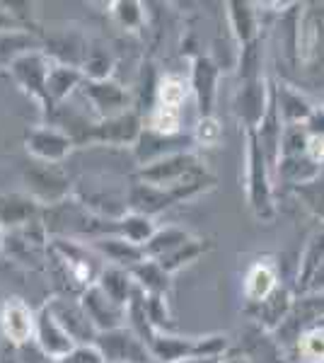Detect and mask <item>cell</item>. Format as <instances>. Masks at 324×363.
Returning <instances> with one entry per match:
<instances>
[{
    "mask_svg": "<svg viewBox=\"0 0 324 363\" xmlns=\"http://www.w3.org/2000/svg\"><path fill=\"white\" fill-rule=\"evenodd\" d=\"M140 339L150 349L155 363H179L184 359H194V356H223L228 351L225 335L179 337L174 332L148 330Z\"/></svg>",
    "mask_w": 324,
    "mask_h": 363,
    "instance_id": "1",
    "label": "cell"
},
{
    "mask_svg": "<svg viewBox=\"0 0 324 363\" xmlns=\"http://www.w3.org/2000/svg\"><path fill=\"white\" fill-rule=\"evenodd\" d=\"M245 189L250 208L259 220H271L276 216L274 196L269 182V160L264 155L257 128H247V153H245Z\"/></svg>",
    "mask_w": 324,
    "mask_h": 363,
    "instance_id": "2",
    "label": "cell"
},
{
    "mask_svg": "<svg viewBox=\"0 0 324 363\" xmlns=\"http://www.w3.org/2000/svg\"><path fill=\"white\" fill-rule=\"evenodd\" d=\"M49 245L51 235L44 220L37 218L32 223L5 233L3 252L15 264L29 269V272H44L49 269Z\"/></svg>",
    "mask_w": 324,
    "mask_h": 363,
    "instance_id": "3",
    "label": "cell"
},
{
    "mask_svg": "<svg viewBox=\"0 0 324 363\" xmlns=\"http://www.w3.org/2000/svg\"><path fill=\"white\" fill-rule=\"evenodd\" d=\"M22 179H25L27 194L44 208L56 206L73 196V179L58 165H44L34 160L32 165L22 169Z\"/></svg>",
    "mask_w": 324,
    "mask_h": 363,
    "instance_id": "4",
    "label": "cell"
},
{
    "mask_svg": "<svg viewBox=\"0 0 324 363\" xmlns=\"http://www.w3.org/2000/svg\"><path fill=\"white\" fill-rule=\"evenodd\" d=\"M51 68H54V58L46 54L44 49H32L27 54H22L20 58H15L5 70L15 80V85L44 109L46 80H49Z\"/></svg>",
    "mask_w": 324,
    "mask_h": 363,
    "instance_id": "5",
    "label": "cell"
},
{
    "mask_svg": "<svg viewBox=\"0 0 324 363\" xmlns=\"http://www.w3.org/2000/svg\"><path fill=\"white\" fill-rule=\"evenodd\" d=\"M78 92L87 102V107H90V112L97 121L111 119V116L126 114L133 109L131 92L116 80H85Z\"/></svg>",
    "mask_w": 324,
    "mask_h": 363,
    "instance_id": "6",
    "label": "cell"
},
{
    "mask_svg": "<svg viewBox=\"0 0 324 363\" xmlns=\"http://www.w3.org/2000/svg\"><path fill=\"white\" fill-rule=\"evenodd\" d=\"M95 349L104 363H155L145 342L128 325L119 327V330L99 332Z\"/></svg>",
    "mask_w": 324,
    "mask_h": 363,
    "instance_id": "7",
    "label": "cell"
},
{
    "mask_svg": "<svg viewBox=\"0 0 324 363\" xmlns=\"http://www.w3.org/2000/svg\"><path fill=\"white\" fill-rule=\"evenodd\" d=\"M73 138L63 128L49 124V121L32 126L25 133V150L37 162H44V165H61L73 153Z\"/></svg>",
    "mask_w": 324,
    "mask_h": 363,
    "instance_id": "8",
    "label": "cell"
},
{
    "mask_svg": "<svg viewBox=\"0 0 324 363\" xmlns=\"http://www.w3.org/2000/svg\"><path fill=\"white\" fill-rule=\"evenodd\" d=\"M191 145H196L194 140V133H160L152 131V128L145 126L143 133H140L138 143L133 145V157L138 162V167L152 165L157 160H164V157H172L179 153H189Z\"/></svg>",
    "mask_w": 324,
    "mask_h": 363,
    "instance_id": "9",
    "label": "cell"
},
{
    "mask_svg": "<svg viewBox=\"0 0 324 363\" xmlns=\"http://www.w3.org/2000/svg\"><path fill=\"white\" fill-rule=\"evenodd\" d=\"M34 327H37V310L20 296H8L0 306V337L13 347H27L34 342Z\"/></svg>",
    "mask_w": 324,
    "mask_h": 363,
    "instance_id": "10",
    "label": "cell"
},
{
    "mask_svg": "<svg viewBox=\"0 0 324 363\" xmlns=\"http://www.w3.org/2000/svg\"><path fill=\"white\" fill-rule=\"evenodd\" d=\"M46 306L51 308L54 318L61 322L63 330L75 339L78 347H95V339H97L99 332L95 330L92 320L87 318L85 308L80 306V298L56 294L54 298L46 301Z\"/></svg>",
    "mask_w": 324,
    "mask_h": 363,
    "instance_id": "11",
    "label": "cell"
},
{
    "mask_svg": "<svg viewBox=\"0 0 324 363\" xmlns=\"http://www.w3.org/2000/svg\"><path fill=\"white\" fill-rule=\"evenodd\" d=\"M34 344H37V349L46 356V359L54 361V363L63 361L66 356H70L75 349H78L75 339L63 330L61 322L54 318V313H51V308L46 306V303L37 310Z\"/></svg>",
    "mask_w": 324,
    "mask_h": 363,
    "instance_id": "12",
    "label": "cell"
},
{
    "mask_svg": "<svg viewBox=\"0 0 324 363\" xmlns=\"http://www.w3.org/2000/svg\"><path fill=\"white\" fill-rule=\"evenodd\" d=\"M143 128H145L143 116H140L138 109H131L126 114L97 121L95 128H92V143L114 145V148H133L138 143Z\"/></svg>",
    "mask_w": 324,
    "mask_h": 363,
    "instance_id": "13",
    "label": "cell"
},
{
    "mask_svg": "<svg viewBox=\"0 0 324 363\" xmlns=\"http://www.w3.org/2000/svg\"><path fill=\"white\" fill-rule=\"evenodd\" d=\"M80 306L85 308L87 318L92 320V325H95L97 332L119 330V327H126V322H128L126 308L111 301L97 284L90 286L87 291H82Z\"/></svg>",
    "mask_w": 324,
    "mask_h": 363,
    "instance_id": "14",
    "label": "cell"
},
{
    "mask_svg": "<svg viewBox=\"0 0 324 363\" xmlns=\"http://www.w3.org/2000/svg\"><path fill=\"white\" fill-rule=\"evenodd\" d=\"M174 203H181L179 191L152 186V184H145V182H138V179H133V184L128 186V191H126V208L133 211V213L148 216L152 220H155L162 211L174 206Z\"/></svg>",
    "mask_w": 324,
    "mask_h": 363,
    "instance_id": "15",
    "label": "cell"
},
{
    "mask_svg": "<svg viewBox=\"0 0 324 363\" xmlns=\"http://www.w3.org/2000/svg\"><path fill=\"white\" fill-rule=\"evenodd\" d=\"M218 78H220V66L211 56L196 54L191 58V92L196 97L199 114L213 116V104H216V92H218Z\"/></svg>",
    "mask_w": 324,
    "mask_h": 363,
    "instance_id": "16",
    "label": "cell"
},
{
    "mask_svg": "<svg viewBox=\"0 0 324 363\" xmlns=\"http://www.w3.org/2000/svg\"><path fill=\"white\" fill-rule=\"evenodd\" d=\"M269 99H271V83L267 87L262 75H259V78L242 80V85H240V90H238V97H235V112L245 121V128H259L262 119L267 116Z\"/></svg>",
    "mask_w": 324,
    "mask_h": 363,
    "instance_id": "17",
    "label": "cell"
},
{
    "mask_svg": "<svg viewBox=\"0 0 324 363\" xmlns=\"http://www.w3.org/2000/svg\"><path fill=\"white\" fill-rule=\"evenodd\" d=\"M82 83H85V75H82L80 68L54 63V68H51V73H49V80H46V102H44V109H41V112L46 114V119H49L63 102H68V99L80 90Z\"/></svg>",
    "mask_w": 324,
    "mask_h": 363,
    "instance_id": "18",
    "label": "cell"
},
{
    "mask_svg": "<svg viewBox=\"0 0 324 363\" xmlns=\"http://www.w3.org/2000/svg\"><path fill=\"white\" fill-rule=\"evenodd\" d=\"M44 206L34 201L27 191H0V225L3 230H17V228L41 218Z\"/></svg>",
    "mask_w": 324,
    "mask_h": 363,
    "instance_id": "19",
    "label": "cell"
},
{
    "mask_svg": "<svg viewBox=\"0 0 324 363\" xmlns=\"http://www.w3.org/2000/svg\"><path fill=\"white\" fill-rule=\"evenodd\" d=\"M276 289H281L279 267H276V262L271 259V257H262V259H257L255 264L247 269L245 281H242V294H245V301L250 303V308L264 303Z\"/></svg>",
    "mask_w": 324,
    "mask_h": 363,
    "instance_id": "20",
    "label": "cell"
},
{
    "mask_svg": "<svg viewBox=\"0 0 324 363\" xmlns=\"http://www.w3.org/2000/svg\"><path fill=\"white\" fill-rule=\"evenodd\" d=\"M87 245H90L107 264L128 269V272H131L135 264H140L143 259H148L143 247H138V245L128 242V240H123L119 235H104V238L90 240Z\"/></svg>",
    "mask_w": 324,
    "mask_h": 363,
    "instance_id": "21",
    "label": "cell"
},
{
    "mask_svg": "<svg viewBox=\"0 0 324 363\" xmlns=\"http://www.w3.org/2000/svg\"><path fill=\"white\" fill-rule=\"evenodd\" d=\"M87 44L90 39L80 37L78 32H56L51 37L44 39V51L54 58V63H61V66H73V68H82V61H85L87 54Z\"/></svg>",
    "mask_w": 324,
    "mask_h": 363,
    "instance_id": "22",
    "label": "cell"
},
{
    "mask_svg": "<svg viewBox=\"0 0 324 363\" xmlns=\"http://www.w3.org/2000/svg\"><path fill=\"white\" fill-rule=\"evenodd\" d=\"M276 104H279L281 121L286 126H305L317 112L315 107H310L308 99L300 97V92L291 90V85L276 87Z\"/></svg>",
    "mask_w": 324,
    "mask_h": 363,
    "instance_id": "23",
    "label": "cell"
},
{
    "mask_svg": "<svg viewBox=\"0 0 324 363\" xmlns=\"http://www.w3.org/2000/svg\"><path fill=\"white\" fill-rule=\"evenodd\" d=\"M114 68H116V56L107 46V42H102V39H90L85 61H82V68H80L85 80H111Z\"/></svg>",
    "mask_w": 324,
    "mask_h": 363,
    "instance_id": "24",
    "label": "cell"
},
{
    "mask_svg": "<svg viewBox=\"0 0 324 363\" xmlns=\"http://www.w3.org/2000/svg\"><path fill=\"white\" fill-rule=\"evenodd\" d=\"M131 277L145 296H167L172 289V274L164 272L160 262L155 259H143L140 264H135L131 269Z\"/></svg>",
    "mask_w": 324,
    "mask_h": 363,
    "instance_id": "25",
    "label": "cell"
},
{
    "mask_svg": "<svg viewBox=\"0 0 324 363\" xmlns=\"http://www.w3.org/2000/svg\"><path fill=\"white\" fill-rule=\"evenodd\" d=\"M293 306H296V301H293L291 294L281 286V289H276L267 301L255 306V318L262 322L269 332H276L288 320Z\"/></svg>",
    "mask_w": 324,
    "mask_h": 363,
    "instance_id": "26",
    "label": "cell"
},
{
    "mask_svg": "<svg viewBox=\"0 0 324 363\" xmlns=\"http://www.w3.org/2000/svg\"><path fill=\"white\" fill-rule=\"evenodd\" d=\"M97 286L111 298V301L119 303V306H123V308H128V303H131L135 289H138L128 269L111 267V264L104 267V272L99 274Z\"/></svg>",
    "mask_w": 324,
    "mask_h": 363,
    "instance_id": "27",
    "label": "cell"
},
{
    "mask_svg": "<svg viewBox=\"0 0 324 363\" xmlns=\"http://www.w3.org/2000/svg\"><path fill=\"white\" fill-rule=\"evenodd\" d=\"M191 238H194L191 233L179 225H162V228H157L155 235H152L148 240V245L143 247L145 257H148V259H162V257H167L179 247H184Z\"/></svg>",
    "mask_w": 324,
    "mask_h": 363,
    "instance_id": "28",
    "label": "cell"
},
{
    "mask_svg": "<svg viewBox=\"0 0 324 363\" xmlns=\"http://www.w3.org/2000/svg\"><path fill=\"white\" fill-rule=\"evenodd\" d=\"M228 20H230V29H233L235 39H238V44L247 49L250 44L257 42V13L252 8L255 5L250 3H228Z\"/></svg>",
    "mask_w": 324,
    "mask_h": 363,
    "instance_id": "29",
    "label": "cell"
},
{
    "mask_svg": "<svg viewBox=\"0 0 324 363\" xmlns=\"http://www.w3.org/2000/svg\"><path fill=\"white\" fill-rule=\"evenodd\" d=\"M155 220L148 218V216L133 213V211H126L119 220H114V235L128 240V242L138 245V247H145L148 240L155 235Z\"/></svg>",
    "mask_w": 324,
    "mask_h": 363,
    "instance_id": "30",
    "label": "cell"
},
{
    "mask_svg": "<svg viewBox=\"0 0 324 363\" xmlns=\"http://www.w3.org/2000/svg\"><path fill=\"white\" fill-rule=\"evenodd\" d=\"M293 349L300 363H324V322L310 325L308 330L300 332Z\"/></svg>",
    "mask_w": 324,
    "mask_h": 363,
    "instance_id": "31",
    "label": "cell"
},
{
    "mask_svg": "<svg viewBox=\"0 0 324 363\" xmlns=\"http://www.w3.org/2000/svg\"><path fill=\"white\" fill-rule=\"evenodd\" d=\"M109 15L123 32H140V29H145L143 3H135V0H114V3H109Z\"/></svg>",
    "mask_w": 324,
    "mask_h": 363,
    "instance_id": "32",
    "label": "cell"
},
{
    "mask_svg": "<svg viewBox=\"0 0 324 363\" xmlns=\"http://www.w3.org/2000/svg\"><path fill=\"white\" fill-rule=\"evenodd\" d=\"M208 250H211V240L191 238L189 242L184 245V247H179L177 252H172V255L162 257V259H155V262H160L164 272L172 274V277H174V274L179 272L181 267H186V264H191V262H196L199 257H203Z\"/></svg>",
    "mask_w": 324,
    "mask_h": 363,
    "instance_id": "33",
    "label": "cell"
},
{
    "mask_svg": "<svg viewBox=\"0 0 324 363\" xmlns=\"http://www.w3.org/2000/svg\"><path fill=\"white\" fill-rule=\"evenodd\" d=\"M300 201L305 203V208L312 211L320 220H324V169L317 177H312L303 184H296L293 186Z\"/></svg>",
    "mask_w": 324,
    "mask_h": 363,
    "instance_id": "34",
    "label": "cell"
},
{
    "mask_svg": "<svg viewBox=\"0 0 324 363\" xmlns=\"http://www.w3.org/2000/svg\"><path fill=\"white\" fill-rule=\"evenodd\" d=\"M322 264H324V230L317 233V235L312 238V242L308 245V250H305L303 267H300V279H298L300 291H308L310 279L315 277V272Z\"/></svg>",
    "mask_w": 324,
    "mask_h": 363,
    "instance_id": "35",
    "label": "cell"
},
{
    "mask_svg": "<svg viewBox=\"0 0 324 363\" xmlns=\"http://www.w3.org/2000/svg\"><path fill=\"white\" fill-rule=\"evenodd\" d=\"M145 318L150 330L174 332V320L167 308V296H145Z\"/></svg>",
    "mask_w": 324,
    "mask_h": 363,
    "instance_id": "36",
    "label": "cell"
},
{
    "mask_svg": "<svg viewBox=\"0 0 324 363\" xmlns=\"http://www.w3.org/2000/svg\"><path fill=\"white\" fill-rule=\"evenodd\" d=\"M220 124L216 121V116H203L201 121L196 124V131H194V140L196 145H216L220 140Z\"/></svg>",
    "mask_w": 324,
    "mask_h": 363,
    "instance_id": "37",
    "label": "cell"
},
{
    "mask_svg": "<svg viewBox=\"0 0 324 363\" xmlns=\"http://www.w3.org/2000/svg\"><path fill=\"white\" fill-rule=\"evenodd\" d=\"M305 157L315 167H324V133H308L305 140Z\"/></svg>",
    "mask_w": 324,
    "mask_h": 363,
    "instance_id": "38",
    "label": "cell"
},
{
    "mask_svg": "<svg viewBox=\"0 0 324 363\" xmlns=\"http://www.w3.org/2000/svg\"><path fill=\"white\" fill-rule=\"evenodd\" d=\"M58 363H104V359L99 356V351L95 347H78L73 354Z\"/></svg>",
    "mask_w": 324,
    "mask_h": 363,
    "instance_id": "39",
    "label": "cell"
},
{
    "mask_svg": "<svg viewBox=\"0 0 324 363\" xmlns=\"http://www.w3.org/2000/svg\"><path fill=\"white\" fill-rule=\"evenodd\" d=\"M10 32H27V29L15 20V15L10 13L8 3L0 0V34H10Z\"/></svg>",
    "mask_w": 324,
    "mask_h": 363,
    "instance_id": "40",
    "label": "cell"
},
{
    "mask_svg": "<svg viewBox=\"0 0 324 363\" xmlns=\"http://www.w3.org/2000/svg\"><path fill=\"white\" fill-rule=\"evenodd\" d=\"M223 356H194V359H184L179 363H220Z\"/></svg>",
    "mask_w": 324,
    "mask_h": 363,
    "instance_id": "41",
    "label": "cell"
},
{
    "mask_svg": "<svg viewBox=\"0 0 324 363\" xmlns=\"http://www.w3.org/2000/svg\"><path fill=\"white\" fill-rule=\"evenodd\" d=\"M220 363H252L247 356H225V359H220Z\"/></svg>",
    "mask_w": 324,
    "mask_h": 363,
    "instance_id": "42",
    "label": "cell"
},
{
    "mask_svg": "<svg viewBox=\"0 0 324 363\" xmlns=\"http://www.w3.org/2000/svg\"><path fill=\"white\" fill-rule=\"evenodd\" d=\"M3 242H5V230H3V225H0V252H3Z\"/></svg>",
    "mask_w": 324,
    "mask_h": 363,
    "instance_id": "43",
    "label": "cell"
}]
</instances>
